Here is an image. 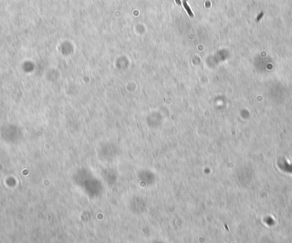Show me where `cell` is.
Returning <instances> with one entry per match:
<instances>
[{"label": "cell", "mask_w": 292, "mask_h": 243, "mask_svg": "<svg viewBox=\"0 0 292 243\" xmlns=\"http://www.w3.org/2000/svg\"><path fill=\"white\" fill-rule=\"evenodd\" d=\"M183 5H184V6H185V10H187L188 14L190 15L191 16H192V15H192V12L191 11V9H190V7H189V6H188V5L186 4V1H185V0H184V1H183Z\"/></svg>", "instance_id": "cell-1"}]
</instances>
